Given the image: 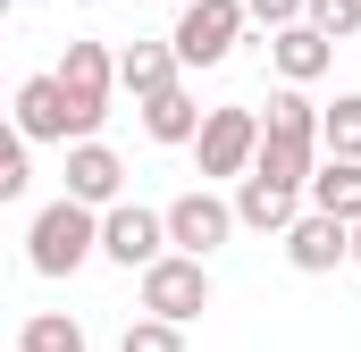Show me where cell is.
I'll list each match as a JSON object with an SVG mask.
<instances>
[{
	"mask_svg": "<svg viewBox=\"0 0 361 352\" xmlns=\"http://www.w3.org/2000/svg\"><path fill=\"white\" fill-rule=\"evenodd\" d=\"M92 252H101V218H92V201L59 193L51 210H34V227H25V260H34V277H76Z\"/></svg>",
	"mask_w": 361,
	"mask_h": 352,
	"instance_id": "1",
	"label": "cell"
},
{
	"mask_svg": "<svg viewBox=\"0 0 361 352\" xmlns=\"http://www.w3.org/2000/svg\"><path fill=\"white\" fill-rule=\"evenodd\" d=\"M244 25H252V8H244V0H185L169 42H177L185 68H219V59L244 42Z\"/></svg>",
	"mask_w": 361,
	"mask_h": 352,
	"instance_id": "2",
	"label": "cell"
},
{
	"mask_svg": "<svg viewBox=\"0 0 361 352\" xmlns=\"http://www.w3.org/2000/svg\"><path fill=\"white\" fill-rule=\"evenodd\" d=\"M51 76L68 84V109H76V143H85L92 126L109 118V92H118V51H109V42H68V59H59Z\"/></svg>",
	"mask_w": 361,
	"mask_h": 352,
	"instance_id": "3",
	"label": "cell"
},
{
	"mask_svg": "<svg viewBox=\"0 0 361 352\" xmlns=\"http://www.w3.org/2000/svg\"><path fill=\"white\" fill-rule=\"evenodd\" d=\"M160 252H177L169 244V210H143V201H109L101 210V260H118V268L143 277Z\"/></svg>",
	"mask_w": 361,
	"mask_h": 352,
	"instance_id": "4",
	"label": "cell"
},
{
	"mask_svg": "<svg viewBox=\"0 0 361 352\" xmlns=\"http://www.w3.org/2000/svg\"><path fill=\"white\" fill-rule=\"evenodd\" d=\"M193 160H202V176H252V160H261V109H210L202 134H193Z\"/></svg>",
	"mask_w": 361,
	"mask_h": 352,
	"instance_id": "5",
	"label": "cell"
},
{
	"mask_svg": "<svg viewBox=\"0 0 361 352\" xmlns=\"http://www.w3.org/2000/svg\"><path fill=\"white\" fill-rule=\"evenodd\" d=\"M143 310H160V319H202L210 310V268L193 260V252H160V260L143 268Z\"/></svg>",
	"mask_w": 361,
	"mask_h": 352,
	"instance_id": "6",
	"label": "cell"
},
{
	"mask_svg": "<svg viewBox=\"0 0 361 352\" xmlns=\"http://www.w3.org/2000/svg\"><path fill=\"white\" fill-rule=\"evenodd\" d=\"M235 227H244V218H235V201H219L210 184L169 201V244H177V252H193V260H210V252H219Z\"/></svg>",
	"mask_w": 361,
	"mask_h": 352,
	"instance_id": "7",
	"label": "cell"
},
{
	"mask_svg": "<svg viewBox=\"0 0 361 352\" xmlns=\"http://www.w3.org/2000/svg\"><path fill=\"white\" fill-rule=\"evenodd\" d=\"M286 260L302 268V277H328L336 260H353V218H336V210H302V218L286 227Z\"/></svg>",
	"mask_w": 361,
	"mask_h": 352,
	"instance_id": "8",
	"label": "cell"
},
{
	"mask_svg": "<svg viewBox=\"0 0 361 352\" xmlns=\"http://www.w3.org/2000/svg\"><path fill=\"white\" fill-rule=\"evenodd\" d=\"M328 59H336V34H319L311 17H294V25H277V34H269L277 84H319V76H328Z\"/></svg>",
	"mask_w": 361,
	"mask_h": 352,
	"instance_id": "9",
	"label": "cell"
},
{
	"mask_svg": "<svg viewBox=\"0 0 361 352\" xmlns=\"http://www.w3.org/2000/svg\"><path fill=\"white\" fill-rule=\"evenodd\" d=\"M17 134L25 143H76V109H68L59 76H25L17 84Z\"/></svg>",
	"mask_w": 361,
	"mask_h": 352,
	"instance_id": "10",
	"label": "cell"
},
{
	"mask_svg": "<svg viewBox=\"0 0 361 352\" xmlns=\"http://www.w3.org/2000/svg\"><path fill=\"white\" fill-rule=\"evenodd\" d=\"M68 193L92 201V210H109V201H126V160L109 151V143H68Z\"/></svg>",
	"mask_w": 361,
	"mask_h": 352,
	"instance_id": "11",
	"label": "cell"
},
{
	"mask_svg": "<svg viewBox=\"0 0 361 352\" xmlns=\"http://www.w3.org/2000/svg\"><path fill=\"white\" fill-rule=\"evenodd\" d=\"M302 201H311V193H294V184H269L261 168H252V176H235V218H244L252 235H286V227L302 218Z\"/></svg>",
	"mask_w": 361,
	"mask_h": 352,
	"instance_id": "12",
	"label": "cell"
},
{
	"mask_svg": "<svg viewBox=\"0 0 361 352\" xmlns=\"http://www.w3.org/2000/svg\"><path fill=\"white\" fill-rule=\"evenodd\" d=\"M135 109H143V134H152V143H193V134H202V118H210V109H202V101H193L185 84L143 92Z\"/></svg>",
	"mask_w": 361,
	"mask_h": 352,
	"instance_id": "13",
	"label": "cell"
},
{
	"mask_svg": "<svg viewBox=\"0 0 361 352\" xmlns=\"http://www.w3.org/2000/svg\"><path fill=\"white\" fill-rule=\"evenodd\" d=\"M177 42H135V51H118V92H160V84H177Z\"/></svg>",
	"mask_w": 361,
	"mask_h": 352,
	"instance_id": "14",
	"label": "cell"
},
{
	"mask_svg": "<svg viewBox=\"0 0 361 352\" xmlns=\"http://www.w3.org/2000/svg\"><path fill=\"white\" fill-rule=\"evenodd\" d=\"M311 210H336V218H361V160H319V176H311Z\"/></svg>",
	"mask_w": 361,
	"mask_h": 352,
	"instance_id": "15",
	"label": "cell"
},
{
	"mask_svg": "<svg viewBox=\"0 0 361 352\" xmlns=\"http://www.w3.org/2000/svg\"><path fill=\"white\" fill-rule=\"evenodd\" d=\"M17 352H92L85 327L76 319H59V310H34L25 327H17Z\"/></svg>",
	"mask_w": 361,
	"mask_h": 352,
	"instance_id": "16",
	"label": "cell"
},
{
	"mask_svg": "<svg viewBox=\"0 0 361 352\" xmlns=\"http://www.w3.org/2000/svg\"><path fill=\"white\" fill-rule=\"evenodd\" d=\"M319 134H328V151H336V160H361V92H336V101H328Z\"/></svg>",
	"mask_w": 361,
	"mask_h": 352,
	"instance_id": "17",
	"label": "cell"
},
{
	"mask_svg": "<svg viewBox=\"0 0 361 352\" xmlns=\"http://www.w3.org/2000/svg\"><path fill=\"white\" fill-rule=\"evenodd\" d=\"M118 352H185V327L177 319H160V310H143L135 327H126V344Z\"/></svg>",
	"mask_w": 361,
	"mask_h": 352,
	"instance_id": "18",
	"label": "cell"
},
{
	"mask_svg": "<svg viewBox=\"0 0 361 352\" xmlns=\"http://www.w3.org/2000/svg\"><path fill=\"white\" fill-rule=\"evenodd\" d=\"M311 25L345 42V34H361V0H311Z\"/></svg>",
	"mask_w": 361,
	"mask_h": 352,
	"instance_id": "19",
	"label": "cell"
},
{
	"mask_svg": "<svg viewBox=\"0 0 361 352\" xmlns=\"http://www.w3.org/2000/svg\"><path fill=\"white\" fill-rule=\"evenodd\" d=\"M244 8H252V25H294V17H311V0H244Z\"/></svg>",
	"mask_w": 361,
	"mask_h": 352,
	"instance_id": "20",
	"label": "cell"
},
{
	"mask_svg": "<svg viewBox=\"0 0 361 352\" xmlns=\"http://www.w3.org/2000/svg\"><path fill=\"white\" fill-rule=\"evenodd\" d=\"M17 193H25V134H17V151L0 160V201H17Z\"/></svg>",
	"mask_w": 361,
	"mask_h": 352,
	"instance_id": "21",
	"label": "cell"
},
{
	"mask_svg": "<svg viewBox=\"0 0 361 352\" xmlns=\"http://www.w3.org/2000/svg\"><path fill=\"white\" fill-rule=\"evenodd\" d=\"M353 268H361V218H353Z\"/></svg>",
	"mask_w": 361,
	"mask_h": 352,
	"instance_id": "22",
	"label": "cell"
}]
</instances>
